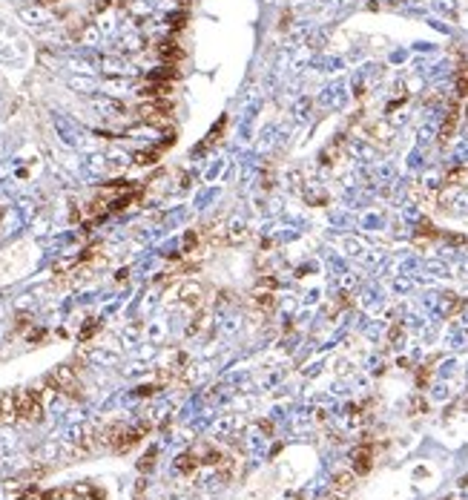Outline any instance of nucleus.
<instances>
[{
  "label": "nucleus",
  "instance_id": "obj_1",
  "mask_svg": "<svg viewBox=\"0 0 468 500\" xmlns=\"http://www.w3.org/2000/svg\"><path fill=\"white\" fill-rule=\"evenodd\" d=\"M52 383H55V388H58L60 394H75V391H78V377H75V371H72L69 366L55 368V371H52Z\"/></svg>",
  "mask_w": 468,
  "mask_h": 500
},
{
  "label": "nucleus",
  "instance_id": "obj_2",
  "mask_svg": "<svg viewBox=\"0 0 468 500\" xmlns=\"http://www.w3.org/2000/svg\"><path fill=\"white\" fill-rule=\"evenodd\" d=\"M334 486H336V489H342V491H348V489L353 486V474H348V472L336 474V477H334Z\"/></svg>",
  "mask_w": 468,
  "mask_h": 500
},
{
  "label": "nucleus",
  "instance_id": "obj_3",
  "mask_svg": "<svg viewBox=\"0 0 468 500\" xmlns=\"http://www.w3.org/2000/svg\"><path fill=\"white\" fill-rule=\"evenodd\" d=\"M92 360H95V363H101V366H112V363L118 360V356H115V353H110V351H95V353H92Z\"/></svg>",
  "mask_w": 468,
  "mask_h": 500
},
{
  "label": "nucleus",
  "instance_id": "obj_4",
  "mask_svg": "<svg viewBox=\"0 0 468 500\" xmlns=\"http://www.w3.org/2000/svg\"><path fill=\"white\" fill-rule=\"evenodd\" d=\"M6 491H9L6 486H0V500H6Z\"/></svg>",
  "mask_w": 468,
  "mask_h": 500
}]
</instances>
